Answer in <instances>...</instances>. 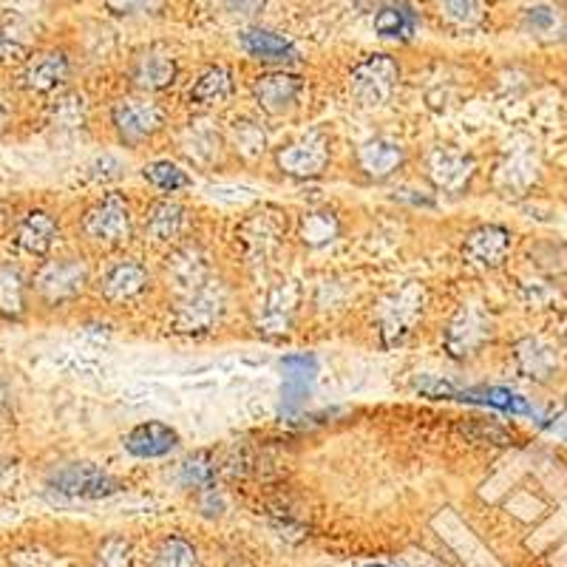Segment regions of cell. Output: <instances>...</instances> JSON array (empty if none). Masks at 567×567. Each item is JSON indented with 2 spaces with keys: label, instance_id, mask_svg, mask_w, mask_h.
<instances>
[{
  "label": "cell",
  "instance_id": "obj_47",
  "mask_svg": "<svg viewBox=\"0 0 567 567\" xmlns=\"http://www.w3.org/2000/svg\"><path fill=\"white\" fill-rule=\"evenodd\" d=\"M267 0H225V9L236 18H258Z\"/></svg>",
  "mask_w": 567,
  "mask_h": 567
},
{
  "label": "cell",
  "instance_id": "obj_1",
  "mask_svg": "<svg viewBox=\"0 0 567 567\" xmlns=\"http://www.w3.org/2000/svg\"><path fill=\"white\" fill-rule=\"evenodd\" d=\"M91 284H94V276H91V267L83 256H74V252L49 256L38 261L34 272H29L32 307H40V310L69 307L89 292Z\"/></svg>",
  "mask_w": 567,
  "mask_h": 567
},
{
  "label": "cell",
  "instance_id": "obj_39",
  "mask_svg": "<svg viewBox=\"0 0 567 567\" xmlns=\"http://www.w3.org/2000/svg\"><path fill=\"white\" fill-rule=\"evenodd\" d=\"M312 374H316L312 358H287L284 361V398H287V403L303 400V394L310 392Z\"/></svg>",
  "mask_w": 567,
  "mask_h": 567
},
{
  "label": "cell",
  "instance_id": "obj_6",
  "mask_svg": "<svg viewBox=\"0 0 567 567\" xmlns=\"http://www.w3.org/2000/svg\"><path fill=\"white\" fill-rule=\"evenodd\" d=\"M227 307H230V292H227V287L219 278H210V281H205L196 290L176 298V332H185V336L213 332L221 323V318L227 316Z\"/></svg>",
  "mask_w": 567,
  "mask_h": 567
},
{
  "label": "cell",
  "instance_id": "obj_17",
  "mask_svg": "<svg viewBox=\"0 0 567 567\" xmlns=\"http://www.w3.org/2000/svg\"><path fill=\"white\" fill-rule=\"evenodd\" d=\"M301 307V287L298 281H278L261 298L258 307V332L267 338H281L292 329V321Z\"/></svg>",
  "mask_w": 567,
  "mask_h": 567
},
{
  "label": "cell",
  "instance_id": "obj_31",
  "mask_svg": "<svg viewBox=\"0 0 567 567\" xmlns=\"http://www.w3.org/2000/svg\"><path fill=\"white\" fill-rule=\"evenodd\" d=\"M417 29V14L406 3H392V7H381L374 14V32L383 40H409Z\"/></svg>",
  "mask_w": 567,
  "mask_h": 567
},
{
  "label": "cell",
  "instance_id": "obj_11",
  "mask_svg": "<svg viewBox=\"0 0 567 567\" xmlns=\"http://www.w3.org/2000/svg\"><path fill=\"white\" fill-rule=\"evenodd\" d=\"M284 236H287V221L281 219V213L270 210V207L250 213L239 227V247L245 252L247 265H270L272 258L281 252Z\"/></svg>",
  "mask_w": 567,
  "mask_h": 567
},
{
  "label": "cell",
  "instance_id": "obj_19",
  "mask_svg": "<svg viewBox=\"0 0 567 567\" xmlns=\"http://www.w3.org/2000/svg\"><path fill=\"white\" fill-rule=\"evenodd\" d=\"M301 91L303 80L298 74L276 69L256 78V83H252V103L265 111V114L284 116L296 109L298 100H301Z\"/></svg>",
  "mask_w": 567,
  "mask_h": 567
},
{
  "label": "cell",
  "instance_id": "obj_34",
  "mask_svg": "<svg viewBox=\"0 0 567 567\" xmlns=\"http://www.w3.org/2000/svg\"><path fill=\"white\" fill-rule=\"evenodd\" d=\"M151 567H199V554L185 536H165L154 548Z\"/></svg>",
  "mask_w": 567,
  "mask_h": 567
},
{
  "label": "cell",
  "instance_id": "obj_35",
  "mask_svg": "<svg viewBox=\"0 0 567 567\" xmlns=\"http://www.w3.org/2000/svg\"><path fill=\"white\" fill-rule=\"evenodd\" d=\"M230 148H236V154L245 156V159H258L267 148V131L258 120H236L230 128Z\"/></svg>",
  "mask_w": 567,
  "mask_h": 567
},
{
  "label": "cell",
  "instance_id": "obj_42",
  "mask_svg": "<svg viewBox=\"0 0 567 567\" xmlns=\"http://www.w3.org/2000/svg\"><path fill=\"white\" fill-rule=\"evenodd\" d=\"M105 9L116 18H136V14H156L165 0H103Z\"/></svg>",
  "mask_w": 567,
  "mask_h": 567
},
{
  "label": "cell",
  "instance_id": "obj_45",
  "mask_svg": "<svg viewBox=\"0 0 567 567\" xmlns=\"http://www.w3.org/2000/svg\"><path fill=\"white\" fill-rule=\"evenodd\" d=\"M14 394L7 378H0V434L9 432L14 425Z\"/></svg>",
  "mask_w": 567,
  "mask_h": 567
},
{
  "label": "cell",
  "instance_id": "obj_25",
  "mask_svg": "<svg viewBox=\"0 0 567 567\" xmlns=\"http://www.w3.org/2000/svg\"><path fill=\"white\" fill-rule=\"evenodd\" d=\"M236 91V78L227 65H207L187 89V103L199 111H213L225 105Z\"/></svg>",
  "mask_w": 567,
  "mask_h": 567
},
{
  "label": "cell",
  "instance_id": "obj_44",
  "mask_svg": "<svg viewBox=\"0 0 567 567\" xmlns=\"http://www.w3.org/2000/svg\"><path fill=\"white\" fill-rule=\"evenodd\" d=\"M123 176V165L114 159L111 154L97 156V159L89 165V179L94 182H109V179H120Z\"/></svg>",
  "mask_w": 567,
  "mask_h": 567
},
{
  "label": "cell",
  "instance_id": "obj_38",
  "mask_svg": "<svg viewBox=\"0 0 567 567\" xmlns=\"http://www.w3.org/2000/svg\"><path fill=\"white\" fill-rule=\"evenodd\" d=\"M463 400H477V403H485V406L503 409V412L511 414H530L528 400L523 394L511 392V389L503 386H483V389H468V392H457Z\"/></svg>",
  "mask_w": 567,
  "mask_h": 567
},
{
  "label": "cell",
  "instance_id": "obj_13",
  "mask_svg": "<svg viewBox=\"0 0 567 567\" xmlns=\"http://www.w3.org/2000/svg\"><path fill=\"white\" fill-rule=\"evenodd\" d=\"M94 287L109 303H131L148 292L151 270L142 265L140 258H116V261L105 265Z\"/></svg>",
  "mask_w": 567,
  "mask_h": 567
},
{
  "label": "cell",
  "instance_id": "obj_7",
  "mask_svg": "<svg viewBox=\"0 0 567 567\" xmlns=\"http://www.w3.org/2000/svg\"><path fill=\"white\" fill-rule=\"evenodd\" d=\"M329 162H332V140L327 131L312 128L298 134L287 145L276 148V168L287 179L310 182L327 174Z\"/></svg>",
  "mask_w": 567,
  "mask_h": 567
},
{
  "label": "cell",
  "instance_id": "obj_46",
  "mask_svg": "<svg viewBox=\"0 0 567 567\" xmlns=\"http://www.w3.org/2000/svg\"><path fill=\"white\" fill-rule=\"evenodd\" d=\"M14 125V91L0 85V136H7Z\"/></svg>",
  "mask_w": 567,
  "mask_h": 567
},
{
  "label": "cell",
  "instance_id": "obj_18",
  "mask_svg": "<svg viewBox=\"0 0 567 567\" xmlns=\"http://www.w3.org/2000/svg\"><path fill=\"white\" fill-rule=\"evenodd\" d=\"M514 250V233L503 225H480L463 239L465 265L477 270H496Z\"/></svg>",
  "mask_w": 567,
  "mask_h": 567
},
{
  "label": "cell",
  "instance_id": "obj_12",
  "mask_svg": "<svg viewBox=\"0 0 567 567\" xmlns=\"http://www.w3.org/2000/svg\"><path fill=\"white\" fill-rule=\"evenodd\" d=\"M477 174V162L454 145H437L425 154L423 176L432 190L445 196H463Z\"/></svg>",
  "mask_w": 567,
  "mask_h": 567
},
{
  "label": "cell",
  "instance_id": "obj_5",
  "mask_svg": "<svg viewBox=\"0 0 567 567\" xmlns=\"http://www.w3.org/2000/svg\"><path fill=\"white\" fill-rule=\"evenodd\" d=\"M168 123V111L148 94H128L111 105V128L125 148H140Z\"/></svg>",
  "mask_w": 567,
  "mask_h": 567
},
{
  "label": "cell",
  "instance_id": "obj_27",
  "mask_svg": "<svg viewBox=\"0 0 567 567\" xmlns=\"http://www.w3.org/2000/svg\"><path fill=\"white\" fill-rule=\"evenodd\" d=\"M341 219L338 213H332L329 207H312L298 219V241H301L307 250H323V247L336 245L341 239Z\"/></svg>",
  "mask_w": 567,
  "mask_h": 567
},
{
  "label": "cell",
  "instance_id": "obj_36",
  "mask_svg": "<svg viewBox=\"0 0 567 567\" xmlns=\"http://www.w3.org/2000/svg\"><path fill=\"white\" fill-rule=\"evenodd\" d=\"M460 432L465 440L477 445H496V449H505V445H514V432L505 429L503 423H496L491 417H465L460 423Z\"/></svg>",
  "mask_w": 567,
  "mask_h": 567
},
{
  "label": "cell",
  "instance_id": "obj_28",
  "mask_svg": "<svg viewBox=\"0 0 567 567\" xmlns=\"http://www.w3.org/2000/svg\"><path fill=\"white\" fill-rule=\"evenodd\" d=\"M34 52L32 29L27 20L3 18L0 20V69H18Z\"/></svg>",
  "mask_w": 567,
  "mask_h": 567
},
{
  "label": "cell",
  "instance_id": "obj_4",
  "mask_svg": "<svg viewBox=\"0 0 567 567\" xmlns=\"http://www.w3.org/2000/svg\"><path fill=\"white\" fill-rule=\"evenodd\" d=\"M71 74H74V63H71L65 49H58V45L34 49V52L18 65L14 91H18V94H27V97L52 100L54 94L69 89Z\"/></svg>",
  "mask_w": 567,
  "mask_h": 567
},
{
  "label": "cell",
  "instance_id": "obj_43",
  "mask_svg": "<svg viewBox=\"0 0 567 567\" xmlns=\"http://www.w3.org/2000/svg\"><path fill=\"white\" fill-rule=\"evenodd\" d=\"M194 494H196V508H199V514L213 516V519H216V516H221L227 511V499L225 494L216 488V483L207 485V488L194 491Z\"/></svg>",
  "mask_w": 567,
  "mask_h": 567
},
{
  "label": "cell",
  "instance_id": "obj_14",
  "mask_svg": "<svg viewBox=\"0 0 567 567\" xmlns=\"http://www.w3.org/2000/svg\"><path fill=\"white\" fill-rule=\"evenodd\" d=\"M491 321L480 307H460L445 327V352L454 361H468L488 343Z\"/></svg>",
  "mask_w": 567,
  "mask_h": 567
},
{
  "label": "cell",
  "instance_id": "obj_8",
  "mask_svg": "<svg viewBox=\"0 0 567 567\" xmlns=\"http://www.w3.org/2000/svg\"><path fill=\"white\" fill-rule=\"evenodd\" d=\"M423 307H425L423 284L406 281V284H400L398 290L389 292V296L378 303V312H374L381 341L386 343V347L406 341V338L412 336V329L417 327L420 316H423Z\"/></svg>",
  "mask_w": 567,
  "mask_h": 567
},
{
  "label": "cell",
  "instance_id": "obj_41",
  "mask_svg": "<svg viewBox=\"0 0 567 567\" xmlns=\"http://www.w3.org/2000/svg\"><path fill=\"white\" fill-rule=\"evenodd\" d=\"M134 545L125 536H109L97 550V567H131Z\"/></svg>",
  "mask_w": 567,
  "mask_h": 567
},
{
  "label": "cell",
  "instance_id": "obj_20",
  "mask_svg": "<svg viewBox=\"0 0 567 567\" xmlns=\"http://www.w3.org/2000/svg\"><path fill=\"white\" fill-rule=\"evenodd\" d=\"M358 171L367 176L369 182H386L398 176L406 165V148L392 136H372V140L361 142V148L354 154Z\"/></svg>",
  "mask_w": 567,
  "mask_h": 567
},
{
  "label": "cell",
  "instance_id": "obj_22",
  "mask_svg": "<svg viewBox=\"0 0 567 567\" xmlns=\"http://www.w3.org/2000/svg\"><path fill=\"white\" fill-rule=\"evenodd\" d=\"M32 312L29 272L14 258H0V321L20 323Z\"/></svg>",
  "mask_w": 567,
  "mask_h": 567
},
{
  "label": "cell",
  "instance_id": "obj_23",
  "mask_svg": "<svg viewBox=\"0 0 567 567\" xmlns=\"http://www.w3.org/2000/svg\"><path fill=\"white\" fill-rule=\"evenodd\" d=\"M179 445V432L171 429L168 423H159V420H148V423L134 425L128 434L123 437V449L131 457L140 460H159L168 457L171 452H176Z\"/></svg>",
  "mask_w": 567,
  "mask_h": 567
},
{
  "label": "cell",
  "instance_id": "obj_26",
  "mask_svg": "<svg viewBox=\"0 0 567 567\" xmlns=\"http://www.w3.org/2000/svg\"><path fill=\"white\" fill-rule=\"evenodd\" d=\"M239 40H241V49H245L250 58L261 60V63L284 65L298 60L296 45H292L287 38H281V34L270 32V29H261V27L245 29V32L239 34Z\"/></svg>",
  "mask_w": 567,
  "mask_h": 567
},
{
  "label": "cell",
  "instance_id": "obj_16",
  "mask_svg": "<svg viewBox=\"0 0 567 567\" xmlns=\"http://www.w3.org/2000/svg\"><path fill=\"white\" fill-rule=\"evenodd\" d=\"M165 278H168L171 290L176 292V298L185 296V292L196 290L205 281L213 278L210 256L202 245L196 241H185V245H176L174 250L165 258Z\"/></svg>",
  "mask_w": 567,
  "mask_h": 567
},
{
  "label": "cell",
  "instance_id": "obj_15",
  "mask_svg": "<svg viewBox=\"0 0 567 567\" xmlns=\"http://www.w3.org/2000/svg\"><path fill=\"white\" fill-rule=\"evenodd\" d=\"M179 78V63L174 54L162 45H148L142 52L134 54L128 63V80L140 94H159V91L171 89Z\"/></svg>",
  "mask_w": 567,
  "mask_h": 567
},
{
  "label": "cell",
  "instance_id": "obj_33",
  "mask_svg": "<svg viewBox=\"0 0 567 567\" xmlns=\"http://www.w3.org/2000/svg\"><path fill=\"white\" fill-rule=\"evenodd\" d=\"M142 179L148 182V185H154L156 190H162V194H179V190H187V187L194 185V179L187 176V171L182 168V165H176V162L171 159H156V162H148L145 168H142Z\"/></svg>",
  "mask_w": 567,
  "mask_h": 567
},
{
  "label": "cell",
  "instance_id": "obj_24",
  "mask_svg": "<svg viewBox=\"0 0 567 567\" xmlns=\"http://www.w3.org/2000/svg\"><path fill=\"white\" fill-rule=\"evenodd\" d=\"M45 125L58 136H71L89 125V103L80 91L65 89L45 103Z\"/></svg>",
  "mask_w": 567,
  "mask_h": 567
},
{
  "label": "cell",
  "instance_id": "obj_10",
  "mask_svg": "<svg viewBox=\"0 0 567 567\" xmlns=\"http://www.w3.org/2000/svg\"><path fill=\"white\" fill-rule=\"evenodd\" d=\"M400 65L389 54H369L349 71V97L361 109H383L394 97Z\"/></svg>",
  "mask_w": 567,
  "mask_h": 567
},
{
  "label": "cell",
  "instance_id": "obj_9",
  "mask_svg": "<svg viewBox=\"0 0 567 567\" xmlns=\"http://www.w3.org/2000/svg\"><path fill=\"white\" fill-rule=\"evenodd\" d=\"M60 236H63V227H60L58 213L38 205L20 210L9 227V245L14 247V252L23 258H34V261L54 256Z\"/></svg>",
  "mask_w": 567,
  "mask_h": 567
},
{
  "label": "cell",
  "instance_id": "obj_30",
  "mask_svg": "<svg viewBox=\"0 0 567 567\" xmlns=\"http://www.w3.org/2000/svg\"><path fill=\"white\" fill-rule=\"evenodd\" d=\"M523 29L536 40H559L567 34V14L550 3H536L523 12Z\"/></svg>",
  "mask_w": 567,
  "mask_h": 567
},
{
  "label": "cell",
  "instance_id": "obj_2",
  "mask_svg": "<svg viewBox=\"0 0 567 567\" xmlns=\"http://www.w3.org/2000/svg\"><path fill=\"white\" fill-rule=\"evenodd\" d=\"M78 233L83 245L97 252H114L131 245L136 233V219L128 196L120 194V190H109V194L91 202L80 216Z\"/></svg>",
  "mask_w": 567,
  "mask_h": 567
},
{
  "label": "cell",
  "instance_id": "obj_29",
  "mask_svg": "<svg viewBox=\"0 0 567 567\" xmlns=\"http://www.w3.org/2000/svg\"><path fill=\"white\" fill-rule=\"evenodd\" d=\"M514 354L519 372L525 378H530V381H548L550 374L556 372V352L548 343H542L539 338H525V341H519Z\"/></svg>",
  "mask_w": 567,
  "mask_h": 567
},
{
  "label": "cell",
  "instance_id": "obj_40",
  "mask_svg": "<svg viewBox=\"0 0 567 567\" xmlns=\"http://www.w3.org/2000/svg\"><path fill=\"white\" fill-rule=\"evenodd\" d=\"M437 12L454 29H477L485 18L480 0H437Z\"/></svg>",
  "mask_w": 567,
  "mask_h": 567
},
{
  "label": "cell",
  "instance_id": "obj_37",
  "mask_svg": "<svg viewBox=\"0 0 567 567\" xmlns=\"http://www.w3.org/2000/svg\"><path fill=\"white\" fill-rule=\"evenodd\" d=\"M216 474H219V463L210 457L207 452H196L187 460H182L179 465V483L182 488L199 491L207 488V485L216 483Z\"/></svg>",
  "mask_w": 567,
  "mask_h": 567
},
{
  "label": "cell",
  "instance_id": "obj_3",
  "mask_svg": "<svg viewBox=\"0 0 567 567\" xmlns=\"http://www.w3.org/2000/svg\"><path fill=\"white\" fill-rule=\"evenodd\" d=\"M43 488L54 496V499H105L123 491V483L109 474L103 465L89 463V460H65V463H54L45 471Z\"/></svg>",
  "mask_w": 567,
  "mask_h": 567
},
{
  "label": "cell",
  "instance_id": "obj_32",
  "mask_svg": "<svg viewBox=\"0 0 567 567\" xmlns=\"http://www.w3.org/2000/svg\"><path fill=\"white\" fill-rule=\"evenodd\" d=\"M221 145H225L221 136L210 128H202V125H190L179 140L182 154L190 162H196V165H210V162H216V156L221 154Z\"/></svg>",
  "mask_w": 567,
  "mask_h": 567
},
{
  "label": "cell",
  "instance_id": "obj_21",
  "mask_svg": "<svg viewBox=\"0 0 567 567\" xmlns=\"http://www.w3.org/2000/svg\"><path fill=\"white\" fill-rule=\"evenodd\" d=\"M187 230V207L176 199H154L142 216V236L151 245L176 247Z\"/></svg>",
  "mask_w": 567,
  "mask_h": 567
}]
</instances>
